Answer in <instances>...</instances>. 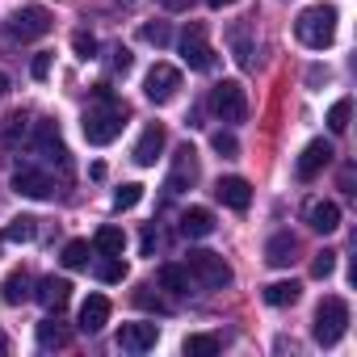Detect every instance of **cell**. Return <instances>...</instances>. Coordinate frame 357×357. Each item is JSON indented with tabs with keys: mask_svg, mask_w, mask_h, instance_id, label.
I'll use <instances>...</instances> for the list:
<instances>
[{
	"mask_svg": "<svg viewBox=\"0 0 357 357\" xmlns=\"http://www.w3.org/2000/svg\"><path fill=\"white\" fill-rule=\"evenodd\" d=\"M349 118H353V101L340 97V101L328 109V130H332V135H344V130H349Z\"/></svg>",
	"mask_w": 357,
	"mask_h": 357,
	"instance_id": "cell-28",
	"label": "cell"
},
{
	"mask_svg": "<svg viewBox=\"0 0 357 357\" xmlns=\"http://www.w3.org/2000/svg\"><path fill=\"white\" fill-rule=\"evenodd\" d=\"M30 72H34V80H47V76H51V55H47V51H43V55H34Z\"/></svg>",
	"mask_w": 357,
	"mask_h": 357,
	"instance_id": "cell-39",
	"label": "cell"
},
{
	"mask_svg": "<svg viewBox=\"0 0 357 357\" xmlns=\"http://www.w3.org/2000/svg\"><path fill=\"white\" fill-rule=\"evenodd\" d=\"M198 185V151L190 143H181L172 151V168H168V194H181Z\"/></svg>",
	"mask_w": 357,
	"mask_h": 357,
	"instance_id": "cell-7",
	"label": "cell"
},
{
	"mask_svg": "<svg viewBox=\"0 0 357 357\" xmlns=\"http://www.w3.org/2000/svg\"><path fill=\"white\" fill-rule=\"evenodd\" d=\"M294 252H298V240H294L290 231H278V236L265 244V261H269L273 269H286V265L294 261Z\"/></svg>",
	"mask_w": 357,
	"mask_h": 357,
	"instance_id": "cell-20",
	"label": "cell"
},
{
	"mask_svg": "<svg viewBox=\"0 0 357 357\" xmlns=\"http://www.w3.org/2000/svg\"><path fill=\"white\" fill-rule=\"evenodd\" d=\"M181 59L194 68V72H211L215 68V51H211V43H206V30L194 22L185 34H181Z\"/></svg>",
	"mask_w": 357,
	"mask_h": 357,
	"instance_id": "cell-9",
	"label": "cell"
},
{
	"mask_svg": "<svg viewBox=\"0 0 357 357\" xmlns=\"http://www.w3.org/2000/svg\"><path fill=\"white\" fill-rule=\"evenodd\" d=\"M215 198L231 211H248L252 202V185L244 181V176H219V185H215Z\"/></svg>",
	"mask_w": 357,
	"mask_h": 357,
	"instance_id": "cell-15",
	"label": "cell"
},
{
	"mask_svg": "<svg viewBox=\"0 0 357 357\" xmlns=\"http://www.w3.org/2000/svg\"><path fill=\"white\" fill-rule=\"evenodd\" d=\"M298 294H303L298 282H273V286H265V303L269 307H294Z\"/></svg>",
	"mask_w": 357,
	"mask_h": 357,
	"instance_id": "cell-25",
	"label": "cell"
},
{
	"mask_svg": "<svg viewBox=\"0 0 357 357\" xmlns=\"http://www.w3.org/2000/svg\"><path fill=\"white\" fill-rule=\"evenodd\" d=\"M122 126H126V105L109 93V84H97V101L84 109V118H80V130H84V139L93 143V147H109L118 135H122Z\"/></svg>",
	"mask_w": 357,
	"mask_h": 357,
	"instance_id": "cell-1",
	"label": "cell"
},
{
	"mask_svg": "<svg viewBox=\"0 0 357 357\" xmlns=\"http://www.w3.org/2000/svg\"><path fill=\"white\" fill-rule=\"evenodd\" d=\"M34 151H38L47 164H59V172H63V176L72 172V160H68V147H63V139H59V126H55V122H38V130H34Z\"/></svg>",
	"mask_w": 357,
	"mask_h": 357,
	"instance_id": "cell-8",
	"label": "cell"
},
{
	"mask_svg": "<svg viewBox=\"0 0 357 357\" xmlns=\"http://www.w3.org/2000/svg\"><path fill=\"white\" fill-rule=\"evenodd\" d=\"M139 198H143V185H139V181H126V185L114 194V206H118V211H130V206H139Z\"/></svg>",
	"mask_w": 357,
	"mask_h": 357,
	"instance_id": "cell-34",
	"label": "cell"
},
{
	"mask_svg": "<svg viewBox=\"0 0 357 357\" xmlns=\"http://www.w3.org/2000/svg\"><path fill=\"white\" fill-rule=\"evenodd\" d=\"M211 147L223 155V160H231V155H240V139L236 135H227V130H219L215 139H211Z\"/></svg>",
	"mask_w": 357,
	"mask_h": 357,
	"instance_id": "cell-36",
	"label": "cell"
},
{
	"mask_svg": "<svg viewBox=\"0 0 357 357\" xmlns=\"http://www.w3.org/2000/svg\"><path fill=\"white\" fill-rule=\"evenodd\" d=\"M0 298H5L9 307H22L26 298H34V278H30L26 269H13V273L5 278V286H0Z\"/></svg>",
	"mask_w": 357,
	"mask_h": 357,
	"instance_id": "cell-18",
	"label": "cell"
},
{
	"mask_svg": "<svg viewBox=\"0 0 357 357\" xmlns=\"http://www.w3.org/2000/svg\"><path fill=\"white\" fill-rule=\"evenodd\" d=\"M34 223H38V219H30V215H17V219L5 227V240H9V244H30V240H34V231H38Z\"/></svg>",
	"mask_w": 357,
	"mask_h": 357,
	"instance_id": "cell-27",
	"label": "cell"
},
{
	"mask_svg": "<svg viewBox=\"0 0 357 357\" xmlns=\"http://www.w3.org/2000/svg\"><path fill=\"white\" fill-rule=\"evenodd\" d=\"M155 340H160V324H122V332H118V349H126V353H147V349H155Z\"/></svg>",
	"mask_w": 357,
	"mask_h": 357,
	"instance_id": "cell-14",
	"label": "cell"
},
{
	"mask_svg": "<svg viewBox=\"0 0 357 357\" xmlns=\"http://www.w3.org/2000/svg\"><path fill=\"white\" fill-rule=\"evenodd\" d=\"M43 34H51V13L43 5H26L5 22V38H13V43H34Z\"/></svg>",
	"mask_w": 357,
	"mask_h": 357,
	"instance_id": "cell-5",
	"label": "cell"
},
{
	"mask_svg": "<svg viewBox=\"0 0 357 357\" xmlns=\"http://www.w3.org/2000/svg\"><path fill=\"white\" fill-rule=\"evenodd\" d=\"M13 190L22 198H51L55 194V176L47 168H34V164H22L13 168Z\"/></svg>",
	"mask_w": 357,
	"mask_h": 357,
	"instance_id": "cell-10",
	"label": "cell"
},
{
	"mask_svg": "<svg viewBox=\"0 0 357 357\" xmlns=\"http://www.w3.org/2000/svg\"><path fill=\"white\" fill-rule=\"evenodd\" d=\"M72 51H76L80 59H93V55H97V38H93L89 30H76V34H72Z\"/></svg>",
	"mask_w": 357,
	"mask_h": 357,
	"instance_id": "cell-35",
	"label": "cell"
},
{
	"mask_svg": "<svg viewBox=\"0 0 357 357\" xmlns=\"http://www.w3.org/2000/svg\"><path fill=\"white\" fill-rule=\"evenodd\" d=\"M332 269H336V252H332V248L315 252V261H311V278H328Z\"/></svg>",
	"mask_w": 357,
	"mask_h": 357,
	"instance_id": "cell-37",
	"label": "cell"
},
{
	"mask_svg": "<svg viewBox=\"0 0 357 357\" xmlns=\"http://www.w3.org/2000/svg\"><path fill=\"white\" fill-rule=\"evenodd\" d=\"M211 109L223 118V122H244L248 118V93L240 80H219L211 89Z\"/></svg>",
	"mask_w": 357,
	"mask_h": 357,
	"instance_id": "cell-6",
	"label": "cell"
},
{
	"mask_svg": "<svg viewBox=\"0 0 357 357\" xmlns=\"http://www.w3.org/2000/svg\"><path fill=\"white\" fill-rule=\"evenodd\" d=\"M185 269H190L194 286H202V290H223V286H231V265H227L219 252H211V248H194V252L185 257Z\"/></svg>",
	"mask_w": 357,
	"mask_h": 357,
	"instance_id": "cell-4",
	"label": "cell"
},
{
	"mask_svg": "<svg viewBox=\"0 0 357 357\" xmlns=\"http://www.w3.org/2000/svg\"><path fill=\"white\" fill-rule=\"evenodd\" d=\"M38 344H43V349H63V344H68V332H63L55 319H43V324H38Z\"/></svg>",
	"mask_w": 357,
	"mask_h": 357,
	"instance_id": "cell-29",
	"label": "cell"
},
{
	"mask_svg": "<svg viewBox=\"0 0 357 357\" xmlns=\"http://www.w3.org/2000/svg\"><path fill=\"white\" fill-rule=\"evenodd\" d=\"M26 122H30V114H22V109L9 118V143H17V135H26Z\"/></svg>",
	"mask_w": 357,
	"mask_h": 357,
	"instance_id": "cell-40",
	"label": "cell"
},
{
	"mask_svg": "<svg viewBox=\"0 0 357 357\" xmlns=\"http://www.w3.org/2000/svg\"><path fill=\"white\" fill-rule=\"evenodd\" d=\"M294 34H298V43L311 47V51L332 47V38H336V9H332V5H311V9H303L298 22H294Z\"/></svg>",
	"mask_w": 357,
	"mask_h": 357,
	"instance_id": "cell-2",
	"label": "cell"
},
{
	"mask_svg": "<svg viewBox=\"0 0 357 357\" xmlns=\"http://www.w3.org/2000/svg\"><path fill=\"white\" fill-rule=\"evenodd\" d=\"M307 223H311L315 231H324V236H328V231H336V227H340V206H336V202H328V198H319V202H311V206H307Z\"/></svg>",
	"mask_w": 357,
	"mask_h": 357,
	"instance_id": "cell-19",
	"label": "cell"
},
{
	"mask_svg": "<svg viewBox=\"0 0 357 357\" xmlns=\"http://www.w3.org/2000/svg\"><path fill=\"white\" fill-rule=\"evenodd\" d=\"M164 143H168L164 126H160V122H147V126H143V135L135 139V151H130V155H135V164H139V168H151V164L160 160Z\"/></svg>",
	"mask_w": 357,
	"mask_h": 357,
	"instance_id": "cell-13",
	"label": "cell"
},
{
	"mask_svg": "<svg viewBox=\"0 0 357 357\" xmlns=\"http://www.w3.org/2000/svg\"><path fill=\"white\" fill-rule=\"evenodd\" d=\"M5 89H9V76H5V72H0V97H5Z\"/></svg>",
	"mask_w": 357,
	"mask_h": 357,
	"instance_id": "cell-45",
	"label": "cell"
},
{
	"mask_svg": "<svg viewBox=\"0 0 357 357\" xmlns=\"http://www.w3.org/2000/svg\"><path fill=\"white\" fill-rule=\"evenodd\" d=\"M344 332H349V303H344L340 294H328V298L315 307V324H311V336H315V344L332 349V344H336Z\"/></svg>",
	"mask_w": 357,
	"mask_h": 357,
	"instance_id": "cell-3",
	"label": "cell"
},
{
	"mask_svg": "<svg viewBox=\"0 0 357 357\" xmlns=\"http://www.w3.org/2000/svg\"><path fill=\"white\" fill-rule=\"evenodd\" d=\"M231 51H236V63L248 72V68H257V47H252V34H248V26H236L231 30Z\"/></svg>",
	"mask_w": 357,
	"mask_h": 357,
	"instance_id": "cell-23",
	"label": "cell"
},
{
	"mask_svg": "<svg viewBox=\"0 0 357 357\" xmlns=\"http://www.w3.org/2000/svg\"><path fill=\"white\" fill-rule=\"evenodd\" d=\"M176 89H181V72H176L172 63H155V68L147 72V80H143V93H147V101H155V105L172 101Z\"/></svg>",
	"mask_w": 357,
	"mask_h": 357,
	"instance_id": "cell-11",
	"label": "cell"
},
{
	"mask_svg": "<svg viewBox=\"0 0 357 357\" xmlns=\"http://www.w3.org/2000/svg\"><path fill=\"white\" fill-rule=\"evenodd\" d=\"M130 63H135V59H130L126 47H114V51H109V68H114V72H130Z\"/></svg>",
	"mask_w": 357,
	"mask_h": 357,
	"instance_id": "cell-38",
	"label": "cell"
},
{
	"mask_svg": "<svg viewBox=\"0 0 357 357\" xmlns=\"http://www.w3.org/2000/svg\"><path fill=\"white\" fill-rule=\"evenodd\" d=\"M109 324V298L105 294H89L84 298V307H80V332H101Z\"/></svg>",
	"mask_w": 357,
	"mask_h": 357,
	"instance_id": "cell-17",
	"label": "cell"
},
{
	"mask_svg": "<svg viewBox=\"0 0 357 357\" xmlns=\"http://www.w3.org/2000/svg\"><path fill=\"white\" fill-rule=\"evenodd\" d=\"M93 248H97L101 257H122V248H126V231H122V227H101V231L93 236Z\"/></svg>",
	"mask_w": 357,
	"mask_h": 357,
	"instance_id": "cell-24",
	"label": "cell"
},
{
	"mask_svg": "<svg viewBox=\"0 0 357 357\" xmlns=\"http://www.w3.org/2000/svg\"><path fill=\"white\" fill-rule=\"evenodd\" d=\"M0 353H9V336H5V328H0Z\"/></svg>",
	"mask_w": 357,
	"mask_h": 357,
	"instance_id": "cell-44",
	"label": "cell"
},
{
	"mask_svg": "<svg viewBox=\"0 0 357 357\" xmlns=\"http://www.w3.org/2000/svg\"><path fill=\"white\" fill-rule=\"evenodd\" d=\"M135 307H143V311H155V315H168L172 307L160 298V294H151V286H139L135 290Z\"/></svg>",
	"mask_w": 357,
	"mask_h": 357,
	"instance_id": "cell-31",
	"label": "cell"
},
{
	"mask_svg": "<svg viewBox=\"0 0 357 357\" xmlns=\"http://www.w3.org/2000/svg\"><path fill=\"white\" fill-rule=\"evenodd\" d=\"M219 344H223V340H219L215 332H198V336H185L181 349H185L190 357H211V353H219Z\"/></svg>",
	"mask_w": 357,
	"mask_h": 357,
	"instance_id": "cell-26",
	"label": "cell"
},
{
	"mask_svg": "<svg viewBox=\"0 0 357 357\" xmlns=\"http://www.w3.org/2000/svg\"><path fill=\"white\" fill-rule=\"evenodd\" d=\"M328 164H332V143H328V139H311V143L303 147L294 172H298V181H311V176H319Z\"/></svg>",
	"mask_w": 357,
	"mask_h": 357,
	"instance_id": "cell-12",
	"label": "cell"
},
{
	"mask_svg": "<svg viewBox=\"0 0 357 357\" xmlns=\"http://www.w3.org/2000/svg\"><path fill=\"white\" fill-rule=\"evenodd\" d=\"M211 231H215V215H211L206 206H190V211L181 215V236L202 240V236H211Z\"/></svg>",
	"mask_w": 357,
	"mask_h": 357,
	"instance_id": "cell-21",
	"label": "cell"
},
{
	"mask_svg": "<svg viewBox=\"0 0 357 357\" xmlns=\"http://www.w3.org/2000/svg\"><path fill=\"white\" fill-rule=\"evenodd\" d=\"M160 5H164L168 13H185V9L194 5V0H160Z\"/></svg>",
	"mask_w": 357,
	"mask_h": 357,
	"instance_id": "cell-42",
	"label": "cell"
},
{
	"mask_svg": "<svg viewBox=\"0 0 357 357\" xmlns=\"http://www.w3.org/2000/svg\"><path fill=\"white\" fill-rule=\"evenodd\" d=\"M139 244H143V257H151L155 252V227H143V240Z\"/></svg>",
	"mask_w": 357,
	"mask_h": 357,
	"instance_id": "cell-41",
	"label": "cell"
},
{
	"mask_svg": "<svg viewBox=\"0 0 357 357\" xmlns=\"http://www.w3.org/2000/svg\"><path fill=\"white\" fill-rule=\"evenodd\" d=\"M211 9H231V5H240V0H206Z\"/></svg>",
	"mask_w": 357,
	"mask_h": 357,
	"instance_id": "cell-43",
	"label": "cell"
},
{
	"mask_svg": "<svg viewBox=\"0 0 357 357\" xmlns=\"http://www.w3.org/2000/svg\"><path fill=\"white\" fill-rule=\"evenodd\" d=\"M155 282H160V290H168V294H190V286H194V278H190L185 265H160Z\"/></svg>",
	"mask_w": 357,
	"mask_h": 357,
	"instance_id": "cell-22",
	"label": "cell"
},
{
	"mask_svg": "<svg viewBox=\"0 0 357 357\" xmlns=\"http://www.w3.org/2000/svg\"><path fill=\"white\" fill-rule=\"evenodd\" d=\"M97 278H101V282H109V286H114V282H122V278H126V261H122V257H105V261L97 265Z\"/></svg>",
	"mask_w": 357,
	"mask_h": 357,
	"instance_id": "cell-33",
	"label": "cell"
},
{
	"mask_svg": "<svg viewBox=\"0 0 357 357\" xmlns=\"http://www.w3.org/2000/svg\"><path fill=\"white\" fill-rule=\"evenodd\" d=\"M63 265H68V269H84V265H89V240H72V244L63 248Z\"/></svg>",
	"mask_w": 357,
	"mask_h": 357,
	"instance_id": "cell-32",
	"label": "cell"
},
{
	"mask_svg": "<svg viewBox=\"0 0 357 357\" xmlns=\"http://www.w3.org/2000/svg\"><path fill=\"white\" fill-rule=\"evenodd\" d=\"M139 38H143L147 47H168V43H172V30H168L164 22H155V26L147 22V26H139Z\"/></svg>",
	"mask_w": 357,
	"mask_h": 357,
	"instance_id": "cell-30",
	"label": "cell"
},
{
	"mask_svg": "<svg viewBox=\"0 0 357 357\" xmlns=\"http://www.w3.org/2000/svg\"><path fill=\"white\" fill-rule=\"evenodd\" d=\"M34 298H38V303L47 307V311H63V307H68V298H72V282H68V278H55V273H51V278H43V282H38Z\"/></svg>",
	"mask_w": 357,
	"mask_h": 357,
	"instance_id": "cell-16",
	"label": "cell"
}]
</instances>
